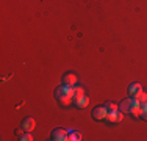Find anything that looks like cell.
Here are the masks:
<instances>
[{"mask_svg":"<svg viewBox=\"0 0 147 141\" xmlns=\"http://www.w3.org/2000/svg\"><path fill=\"white\" fill-rule=\"evenodd\" d=\"M55 97L61 105H69L71 102H74V86H66L61 85L55 89Z\"/></svg>","mask_w":147,"mask_h":141,"instance_id":"cell-1","label":"cell"},{"mask_svg":"<svg viewBox=\"0 0 147 141\" xmlns=\"http://www.w3.org/2000/svg\"><path fill=\"white\" fill-rule=\"evenodd\" d=\"M67 136H69V130H66V129H55L53 132H52V135H50V140H53V141H66V140H67Z\"/></svg>","mask_w":147,"mask_h":141,"instance_id":"cell-2","label":"cell"},{"mask_svg":"<svg viewBox=\"0 0 147 141\" xmlns=\"http://www.w3.org/2000/svg\"><path fill=\"white\" fill-rule=\"evenodd\" d=\"M107 115H108V110H107V107H105V105L96 107L92 110V118L96 119V121H102V119L107 118Z\"/></svg>","mask_w":147,"mask_h":141,"instance_id":"cell-3","label":"cell"},{"mask_svg":"<svg viewBox=\"0 0 147 141\" xmlns=\"http://www.w3.org/2000/svg\"><path fill=\"white\" fill-rule=\"evenodd\" d=\"M77 82H78V79H77V75L72 72H67V74L63 75V85H66V86H75Z\"/></svg>","mask_w":147,"mask_h":141,"instance_id":"cell-4","label":"cell"},{"mask_svg":"<svg viewBox=\"0 0 147 141\" xmlns=\"http://www.w3.org/2000/svg\"><path fill=\"white\" fill-rule=\"evenodd\" d=\"M107 119L108 122H119V121H122L124 119V111H108V115H107Z\"/></svg>","mask_w":147,"mask_h":141,"instance_id":"cell-5","label":"cell"},{"mask_svg":"<svg viewBox=\"0 0 147 141\" xmlns=\"http://www.w3.org/2000/svg\"><path fill=\"white\" fill-rule=\"evenodd\" d=\"M128 113H130L133 118H141V104H139L136 99H133V104H131Z\"/></svg>","mask_w":147,"mask_h":141,"instance_id":"cell-6","label":"cell"},{"mask_svg":"<svg viewBox=\"0 0 147 141\" xmlns=\"http://www.w3.org/2000/svg\"><path fill=\"white\" fill-rule=\"evenodd\" d=\"M22 127L25 132H33L34 127H36V121H34V118H25L22 121Z\"/></svg>","mask_w":147,"mask_h":141,"instance_id":"cell-7","label":"cell"},{"mask_svg":"<svg viewBox=\"0 0 147 141\" xmlns=\"http://www.w3.org/2000/svg\"><path fill=\"white\" fill-rule=\"evenodd\" d=\"M74 105H75L77 108H86V107L89 105V99H88V96H82V97L75 99V100H74Z\"/></svg>","mask_w":147,"mask_h":141,"instance_id":"cell-8","label":"cell"},{"mask_svg":"<svg viewBox=\"0 0 147 141\" xmlns=\"http://www.w3.org/2000/svg\"><path fill=\"white\" fill-rule=\"evenodd\" d=\"M139 91H142V86H141V83H131L130 86H128V94H130L131 97H135L136 94L139 93Z\"/></svg>","mask_w":147,"mask_h":141,"instance_id":"cell-9","label":"cell"},{"mask_svg":"<svg viewBox=\"0 0 147 141\" xmlns=\"http://www.w3.org/2000/svg\"><path fill=\"white\" fill-rule=\"evenodd\" d=\"M131 104H133V99H124V100L121 102V111L128 113V110H130V107H131Z\"/></svg>","mask_w":147,"mask_h":141,"instance_id":"cell-10","label":"cell"},{"mask_svg":"<svg viewBox=\"0 0 147 141\" xmlns=\"http://www.w3.org/2000/svg\"><path fill=\"white\" fill-rule=\"evenodd\" d=\"M67 140L69 141H80L82 140V133L80 132H77V130H69V136H67Z\"/></svg>","mask_w":147,"mask_h":141,"instance_id":"cell-11","label":"cell"},{"mask_svg":"<svg viewBox=\"0 0 147 141\" xmlns=\"http://www.w3.org/2000/svg\"><path fill=\"white\" fill-rule=\"evenodd\" d=\"M82 96H85V89H83L82 86H74V100L75 99H78V97H82Z\"/></svg>","mask_w":147,"mask_h":141,"instance_id":"cell-12","label":"cell"},{"mask_svg":"<svg viewBox=\"0 0 147 141\" xmlns=\"http://www.w3.org/2000/svg\"><path fill=\"white\" fill-rule=\"evenodd\" d=\"M133 99H136L139 104H146V102H147V93H144V91H139V93L136 94Z\"/></svg>","mask_w":147,"mask_h":141,"instance_id":"cell-13","label":"cell"},{"mask_svg":"<svg viewBox=\"0 0 147 141\" xmlns=\"http://www.w3.org/2000/svg\"><path fill=\"white\" fill-rule=\"evenodd\" d=\"M141 118L147 121V102L146 104H141Z\"/></svg>","mask_w":147,"mask_h":141,"instance_id":"cell-14","label":"cell"},{"mask_svg":"<svg viewBox=\"0 0 147 141\" xmlns=\"http://www.w3.org/2000/svg\"><path fill=\"white\" fill-rule=\"evenodd\" d=\"M20 141H31L33 140V136H31V132H27V133H22V135L19 136Z\"/></svg>","mask_w":147,"mask_h":141,"instance_id":"cell-15","label":"cell"},{"mask_svg":"<svg viewBox=\"0 0 147 141\" xmlns=\"http://www.w3.org/2000/svg\"><path fill=\"white\" fill-rule=\"evenodd\" d=\"M105 107H107L108 111H116L117 110V105L113 104V102H107V104H105Z\"/></svg>","mask_w":147,"mask_h":141,"instance_id":"cell-16","label":"cell"},{"mask_svg":"<svg viewBox=\"0 0 147 141\" xmlns=\"http://www.w3.org/2000/svg\"><path fill=\"white\" fill-rule=\"evenodd\" d=\"M24 132H25V130H24V127H19V129H16V132H14V133H16L17 136H20Z\"/></svg>","mask_w":147,"mask_h":141,"instance_id":"cell-17","label":"cell"}]
</instances>
